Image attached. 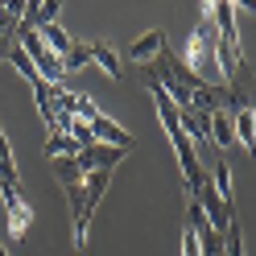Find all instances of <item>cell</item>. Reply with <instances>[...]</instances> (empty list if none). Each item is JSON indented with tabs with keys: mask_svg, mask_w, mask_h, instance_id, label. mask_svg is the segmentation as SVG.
<instances>
[{
	"mask_svg": "<svg viewBox=\"0 0 256 256\" xmlns=\"http://www.w3.org/2000/svg\"><path fill=\"white\" fill-rule=\"evenodd\" d=\"M87 50H91V62H95L108 78H120V58H116V50H112L108 42H87Z\"/></svg>",
	"mask_w": 256,
	"mask_h": 256,
	"instance_id": "7",
	"label": "cell"
},
{
	"mask_svg": "<svg viewBox=\"0 0 256 256\" xmlns=\"http://www.w3.org/2000/svg\"><path fill=\"white\" fill-rule=\"evenodd\" d=\"M87 62H91V50H87V46H74V50H70L66 58H62V66H70V70H83Z\"/></svg>",
	"mask_w": 256,
	"mask_h": 256,
	"instance_id": "11",
	"label": "cell"
},
{
	"mask_svg": "<svg viewBox=\"0 0 256 256\" xmlns=\"http://www.w3.org/2000/svg\"><path fill=\"white\" fill-rule=\"evenodd\" d=\"M232 136L244 145V153L256 149V116H252V108H240L232 112Z\"/></svg>",
	"mask_w": 256,
	"mask_h": 256,
	"instance_id": "5",
	"label": "cell"
},
{
	"mask_svg": "<svg viewBox=\"0 0 256 256\" xmlns=\"http://www.w3.org/2000/svg\"><path fill=\"white\" fill-rule=\"evenodd\" d=\"M78 153V145H74V136H66V132H50L46 136V157H74Z\"/></svg>",
	"mask_w": 256,
	"mask_h": 256,
	"instance_id": "8",
	"label": "cell"
},
{
	"mask_svg": "<svg viewBox=\"0 0 256 256\" xmlns=\"http://www.w3.org/2000/svg\"><path fill=\"white\" fill-rule=\"evenodd\" d=\"M91 136H95V145H116V149H132V132H128V128H120L116 120H108V116H95L91 124Z\"/></svg>",
	"mask_w": 256,
	"mask_h": 256,
	"instance_id": "3",
	"label": "cell"
},
{
	"mask_svg": "<svg viewBox=\"0 0 256 256\" xmlns=\"http://www.w3.org/2000/svg\"><path fill=\"white\" fill-rule=\"evenodd\" d=\"M162 50H166V29H149V34H140L132 46H128V58H132L136 66H149Z\"/></svg>",
	"mask_w": 256,
	"mask_h": 256,
	"instance_id": "4",
	"label": "cell"
},
{
	"mask_svg": "<svg viewBox=\"0 0 256 256\" xmlns=\"http://www.w3.org/2000/svg\"><path fill=\"white\" fill-rule=\"evenodd\" d=\"M34 34L46 42V46H50V50L58 54V58H66L70 50H74V42H70V34H66V29H62L58 21H50V25H42V29H34Z\"/></svg>",
	"mask_w": 256,
	"mask_h": 256,
	"instance_id": "6",
	"label": "cell"
},
{
	"mask_svg": "<svg viewBox=\"0 0 256 256\" xmlns=\"http://www.w3.org/2000/svg\"><path fill=\"white\" fill-rule=\"evenodd\" d=\"M132 153V149H116V145H87V149H78L74 153V166H78V174H95V170H116L124 157Z\"/></svg>",
	"mask_w": 256,
	"mask_h": 256,
	"instance_id": "2",
	"label": "cell"
},
{
	"mask_svg": "<svg viewBox=\"0 0 256 256\" xmlns=\"http://www.w3.org/2000/svg\"><path fill=\"white\" fill-rule=\"evenodd\" d=\"M0 194H4V211H8V236L25 240L34 228V202L21 194V182H0Z\"/></svg>",
	"mask_w": 256,
	"mask_h": 256,
	"instance_id": "1",
	"label": "cell"
},
{
	"mask_svg": "<svg viewBox=\"0 0 256 256\" xmlns=\"http://www.w3.org/2000/svg\"><path fill=\"white\" fill-rule=\"evenodd\" d=\"M8 62H12V66H17V70H21L25 78H29V87L38 83V70H34V62L25 58V50H21V46H12V50H8Z\"/></svg>",
	"mask_w": 256,
	"mask_h": 256,
	"instance_id": "10",
	"label": "cell"
},
{
	"mask_svg": "<svg viewBox=\"0 0 256 256\" xmlns=\"http://www.w3.org/2000/svg\"><path fill=\"white\" fill-rule=\"evenodd\" d=\"M0 256H8V252H4V248H0Z\"/></svg>",
	"mask_w": 256,
	"mask_h": 256,
	"instance_id": "12",
	"label": "cell"
},
{
	"mask_svg": "<svg viewBox=\"0 0 256 256\" xmlns=\"http://www.w3.org/2000/svg\"><path fill=\"white\" fill-rule=\"evenodd\" d=\"M54 178H58V186H78L83 182V174H78V166H74V157H54Z\"/></svg>",
	"mask_w": 256,
	"mask_h": 256,
	"instance_id": "9",
	"label": "cell"
}]
</instances>
